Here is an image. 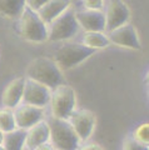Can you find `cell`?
<instances>
[{"label": "cell", "mask_w": 149, "mask_h": 150, "mask_svg": "<svg viewBox=\"0 0 149 150\" xmlns=\"http://www.w3.org/2000/svg\"><path fill=\"white\" fill-rule=\"evenodd\" d=\"M28 80L41 84L45 88L54 90L64 84V75L58 64L46 56H39L31 60L26 68Z\"/></svg>", "instance_id": "1"}, {"label": "cell", "mask_w": 149, "mask_h": 150, "mask_svg": "<svg viewBox=\"0 0 149 150\" xmlns=\"http://www.w3.org/2000/svg\"><path fill=\"white\" fill-rule=\"evenodd\" d=\"M48 125L50 131L49 142L54 150H79L80 140L68 120L50 118Z\"/></svg>", "instance_id": "2"}, {"label": "cell", "mask_w": 149, "mask_h": 150, "mask_svg": "<svg viewBox=\"0 0 149 150\" xmlns=\"http://www.w3.org/2000/svg\"><path fill=\"white\" fill-rule=\"evenodd\" d=\"M50 109L52 118L68 120L70 115L77 110V95L72 86L63 84L55 88L50 96Z\"/></svg>", "instance_id": "3"}, {"label": "cell", "mask_w": 149, "mask_h": 150, "mask_svg": "<svg viewBox=\"0 0 149 150\" xmlns=\"http://www.w3.org/2000/svg\"><path fill=\"white\" fill-rule=\"evenodd\" d=\"M19 30L20 35L31 43H44L48 40V25L38 13L26 6L19 18Z\"/></svg>", "instance_id": "4"}, {"label": "cell", "mask_w": 149, "mask_h": 150, "mask_svg": "<svg viewBox=\"0 0 149 150\" xmlns=\"http://www.w3.org/2000/svg\"><path fill=\"white\" fill-rule=\"evenodd\" d=\"M94 54L95 50L87 48L82 43H67L60 46L55 53L54 62L60 69L67 70L80 65Z\"/></svg>", "instance_id": "5"}, {"label": "cell", "mask_w": 149, "mask_h": 150, "mask_svg": "<svg viewBox=\"0 0 149 150\" xmlns=\"http://www.w3.org/2000/svg\"><path fill=\"white\" fill-rule=\"evenodd\" d=\"M79 25L75 19V13L68 9L58 19L48 26V40L50 41H64L77 35Z\"/></svg>", "instance_id": "6"}, {"label": "cell", "mask_w": 149, "mask_h": 150, "mask_svg": "<svg viewBox=\"0 0 149 150\" xmlns=\"http://www.w3.org/2000/svg\"><path fill=\"white\" fill-rule=\"evenodd\" d=\"M103 13L105 18V30L109 33L128 24L130 19V9L124 1H109Z\"/></svg>", "instance_id": "7"}, {"label": "cell", "mask_w": 149, "mask_h": 150, "mask_svg": "<svg viewBox=\"0 0 149 150\" xmlns=\"http://www.w3.org/2000/svg\"><path fill=\"white\" fill-rule=\"evenodd\" d=\"M68 121L72 125L73 130L75 131L77 137L82 143L92 137L93 131L95 129L96 119H95V115L92 111L87 109H82V110L74 111L70 115V118L68 119Z\"/></svg>", "instance_id": "8"}, {"label": "cell", "mask_w": 149, "mask_h": 150, "mask_svg": "<svg viewBox=\"0 0 149 150\" xmlns=\"http://www.w3.org/2000/svg\"><path fill=\"white\" fill-rule=\"evenodd\" d=\"M50 96H52L50 89L28 79L25 80L24 94H23V103L25 105L43 109L50 103Z\"/></svg>", "instance_id": "9"}, {"label": "cell", "mask_w": 149, "mask_h": 150, "mask_svg": "<svg viewBox=\"0 0 149 150\" xmlns=\"http://www.w3.org/2000/svg\"><path fill=\"white\" fill-rule=\"evenodd\" d=\"M106 36H108L110 44H115L118 46H122V48L133 49V50L142 49V43L140 39H139L138 33L136 28L130 24H125L118 28V29L110 31Z\"/></svg>", "instance_id": "10"}, {"label": "cell", "mask_w": 149, "mask_h": 150, "mask_svg": "<svg viewBox=\"0 0 149 150\" xmlns=\"http://www.w3.org/2000/svg\"><path fill=\"white\" fill-rule=\"evenodd\" d=\"M14 111L16 129L29 130L34 125L44 120V110L30 105H19Z\"/></svg>", "instance_id": "11"}, {"label": "cell", "mask_w": 149, "mask_h": 150, "mask_svg": "<svg viewBox=\"0 0 149 150\" xmlns=\"http://www.w3.org/2000/svg\"><path fill=\"white\" fill-rule=\"evenodd\" d=\"M79 28L84 33H103L105 30V18L103 11L82 10L75 13Z\"/></svg>", "instance_id": "12"}, {"label": "cell", "mask_w": 149, "mask_h": 150, "mask_svg": "<svg viewBox=\"0 0 149 150\" xmlns=\"http://www.w3.org/2000/svg\"><path fill=\"white\" fill-rule=\"evenodd\" d=\"M25 78L19 76L5 86L1 95V103L5 109H16L23 101V94H24V86H25Z\"/></svg>", "instance_id": "13"}, {"label": "cell", "mask_w": 149, "mask_h": 150, "mask_svg": "<svg viewBox=\"0 0 149 150\" xmlns=\"http://www.w3.org/2000/svg\"><path fill=\"white\" fill-rule=\"evenodd\" d=\"M49 125L48 121H40L36 125H34L29 130H26V138H25V146L29 150H35L36 148L45 145L49 143Z\"/></svg>", "instance_id": "14"}, {"label": "cell", "mask_w": 149, "mask_h": 150, "mask_svg": "<svg viewBox=\"0 0 149 150\" xmlns=\"http://www.w3.org/2000/svg\"><path fill=\"white\" fill-rule=\"evenodd\" d=\"M70 8V3L67 0H53V1H44L40 9L36 13L46 25L58 19L63 13H65Z\"/></svg>", "instance_id": "15"}, {"label": "cell", "mask_w": 149, "mask_h": 150, "mask_svg": "<svg viewBox=\"0 0 149 150\" xmlns=\"http://www.w3.org/2000/svg\"><path fill=\"white\" fill-rule=\"evenodd\" d=\"M25 138H26V130L15 129L10 133L4 134L3 140V148L4 150H23L25 146Z\"/></svg>", "instance_id": "16"}, {"label": "cell", "mask_w": 149, "mask_h": 150, "mask_svg": "<svg viewBox=\"0 0 149 150\" xmlns=\"http://www.w3.org/2000/svg\"><path fill=\"white\" fill-rule=\"evenodd\" d=\"M25 9V1L21 0H0V15L19 19Z\"/></svg>", "instance_id": "17"}, {"label": "cell", "mask_w": 149, "mask_h": 150, "mask_svg": "<svg viewBox=\"0 0 149 150\" xmlns=\"http://www.w3.org/2000/svg\"><path fill=\"white\" fill-rule=\"evenodd\" d=\"M82 44L96 51L98 49H104L109 46L110 41L104 33H84Z\"/></svg>", "instance_id": "18"}, {"label": "cell", "mask_w": 149, "mask_h": 150, "mask_svg": "<svg viewBox=\"0 0 149 150\" xmlns=\"http://www.w3.org/2000/svg\"><path fill=\"white\" fill-rule=\"evenodd\" d=\"M16 129L15 118H14V111L10 109H0V131L4 134L10 133Z\"/></svg>", "instance_id": "19"}, {"label": "cell", "mask_w": 149, "mask_h": 150, "mask_svg": "<svg viewBox=\"0 0 149 150\" xmlns=\"http://www.w3.org/2000/svg\"><path fill=\"white\" fill-rule=\"evenodd\" d=\"M148 134H149V125H148V123H143L134 130V134L132 137L136 139L138 143L148 145Z\"/></svg>", "instance_id": "20"}, {"label": "cell", "mask_w": 149, "mask_h": 150, "mask_svg": "<svg viewBox=\"0 0 149 150\" xmlns=\"http://www.w3.org/2000/svg\"><path fill=\"white\" fill-rule=\"evenodd\" d=\"M123 150H148V145L138 143L132 135L127 137L123 143Z\"/></svg>", "instance_id": "21"}, {"label": "cell", "mask_w": 149, "mask_h": 150, "mask_svg": "<svg viewBox=\"0 0 149 150\" xmlns=\"http://www.w3.org/2000/svg\"><path fill=\"white\" fill-rule=\"evenodd\" d=\"M84 10H92V11H103L105 8L104 1H99V0H94V1H84L83 3Z\"/></svg>", "instance_id": "22"}, {"label": "cell", "mask_w": 149, "mask_h": 150, "mask_svg": "<svg viewBox=\"0 0 149 150\" xmlns=\"http://www.w3.org/2000/svg\"><path fill=\"white\" fill-rule=\"evenodd\" d=\"M79 150H101V148L96 144H88V145H84V146L79 148Z\"/></svg>", "instance_id": "23"}, {"label": "cell", "mask_w": 149, "mask_h": 150, "mask_svg": "<svg viewBox=\"0 0 149 150\" xmlns=\"http://www.w3.org/2000/svg\"><path fill=\"white\" fill-rule=\"evenodd\" d=\"M35 150H54V148L50 144H45V145H41V146L36 148Z\"/></svg>", "instance_id": "24"}, {"label": "cell", "mask_w": 149, "mask_h": 150, "mask_svg": "<svg viewBox=\"0 0 149 150\" xmlns=\"http://www.w3.org/2000/svg\"><path fill=\"white\" fill-rule=\"evenodd\" d=\"M3 140H4V133H1V131H0V145L3 144Z\"/></svg>", "instance_id": "25"}, {"label": "cell", "mask_w": 149, "mask_h": 150, "mask_svg": "<svg viewBox=\"0 0 149 150\" xmlns=\"http://www.w3.org/2000/svg\"><path fill=\"white\" fill-rule=\"evenodd\" d=\"M0 150H4V148H3V145H0Z\"/></svg>", "instance_id": "26"}]
</instances>
